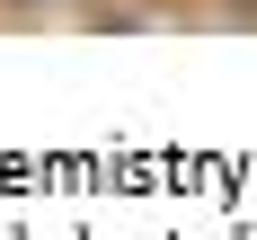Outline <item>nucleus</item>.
Listing matches in <instances>:
<instances>
[{
    "mask_svg": "<svg viewBox=\"0 0 257 240\" xmlns=\"http://www.w3.org/2000/svg\"><path fill=\"white\" fill-rule=\"evenodd\" d=\"M0 9H71V0H0Z\"/></svg>",
    "mask_w": 257,
    "mask_h": 240,
    "instance_id": "nucleus-1",
    "label": "nucleus"
}]
</instances>
